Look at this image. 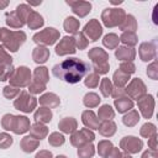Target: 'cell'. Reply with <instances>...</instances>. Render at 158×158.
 <instances>
[{
  "instance_id": "obj_1",
  "label": "cell",
  "mask_w": 158,
  "mask_h": 158,
  "mask_svg": "<svg viewBox=\"0 0 158 158\" xmlns=\"http://www.w3.org/2000/svg\"><path fill=\"white\" fill-rule=\"evenodd\" d=\"M91 70V65L79 58H68L56 64L52 68V73L56 78L69 83L77 84L86 77Z\"/></svg>"
},
{
  "instance_id": "obj_2",
  "label": "cell",
  "mask_w": 158,
  "mask_h": 158,
  "mask_svg": "<svg viewBox=\"0 0 158 158\" xmlns=\"http://www.w3.org/2000/svg\"><path fill=\"white\" fill-rule=\"evenodd\" d=\"M26 33L23 31H11L6 27H0V43L7 51L15 53L25 43Z\"/></svg>"
},
{
  "instance_id": "obj_3",
  "label": "cell",
  "mask_w": 158,
  "mask_h": 158,
  "mask_svg": "<svg viewBox=\"0 0 158 158\" xmlns=\"http://www.w3.org/2000/svg\"><path fill=\"white\" fill-rule=\"evenodd\" d=\"M1 127L6 131H12L15 135H22L30 131L31 123L26 116L5 114L1 118Z\"/></svg>"
},
{
  "instance_id": "obj_4",
  "label": "cell",
  "mask_w": 158,
  "mask_h": 158,
  "mask_svg": "<svg viewBox=\"0 0 158 158\" xmlns=\"http://www.w3.org/2000/svg\"><path fill=\"white\" fill-rule=\"evenodd\" d=\"M89 59L91 60V68L93 72L96 73L98 75L101 74H106L110 70V65H109V53L100 48V47H94L89 51L88 53Z\"/></svg>"
},
{
  "instance_id": "obj_5",
  "label": "cell",
  "mask_w": 158,
  "mask_h": 158,
  "mask_svg": "<svg viewBox=\"0 0 158 158\" xmlns=\"http://www.w3.org/2000/svg\"><path fill=\"white\" fill-rule=\"evenodd\" d=\"M126 17V12L120 7H107L101 12V21L107 28L120 26Z\"/></svg>"
},
{
  "instance_id": "obj_6",
  "label": "cell",
  "mask_w": 158,
  "mask_h": 158,
  "mask_svg": "<svg viewBox=\"0 0 158 158\" xmlns=\"http://www.w3.org/2000/svg\"><path fill=\"white\" fill-rule=\"evenodd\" d=\"M9 81H10L11 86H15V88H19V89L20 88H26L32 81V73H31L28 67L21 65L19 68H15L12 75L9 79Z\"/></svg>"
},
{
  "instance_id": "obj_7",
  "label": "cell",
  "mask_w": 158,
  "mask_h": 158,
  "mask_svg": "<svg viewBox=\"0 0 158 158\" xmlns=\"http://www.w3.org/2000/svg\"><path fill=\"white\" fill-rule=\"evenodd\" d=\"M37 106V98L30 94L28 91H21L17 98L14 100V107L21 112L30 114Z\"/></svg>"
},
{
  "instance_id": "obj_8",
  "label": "cell",
  "mask_w": 158,
  "mask_h": 158,
  "mask_svg": "<svg viewBox=\"0 0 158 158\" xmlns=\"http://www.w3.org/2000/svg\"><path fill=\"white\" fill-rule=\"evenodd\" d=\"M59 31L56 30L54 27H47L37 33L33 35L32 41L42 47H47V46H52L58 40H59Z\"/></svg>"
},
{
  "instance_id": "obj_9",
  "label": "cell",
  "mask_w": 158,
  "mask_h": 158,
  "mask_svg": "<svg viewBox=\"0 0 158 158\" xmlns=\"http://www.w3.org/2000/svg\"><path fill=\"white\" fill-rule=\"evenodd\" d=\"M126 95L132 100H138L139 98H142L143 95L147 94V86L143 83V80L141 78H133L125 88Z\"/></svg>"
},
{
  "instance_id": "obj_10",
  "label": "cell",
  "mask_w": 158,
  "mask_h": 158,
  "mask_svg": "<svg viewBox=\"0 0 158 158\" xmlns=\"http://www.w3.org/2000/svg\"><path fill=\"white\" fill-rule=\"evenodd\" d=\"M95 139V133L89 130V128H81V130H77L75 132L72 133L70 136V143L74 147H81L86 143H91Z\"/></svg>"
},
{
  "instance_id": "obj_11",
  "label": "cell",
  "mask_w": 158,
  "mask_h": 158,
  "mask_svg": "<svg viewBox=\"0 0 158 158\" xmlns=\"http://www.w3.org/2000/svg\"><path fill=\"white\" fill-rule=\"evenodd\" d=\"M120 148L128 154H136L143 148V141L135 136H125L120 141Z\"/></svg>"
},
{
  "instance_id": "obj_12",
  "label": "cell",
  "mask_w": 158,
  "mask_h": 158,
  "mask_svg": "<svg viewBox=\"0 0 158 158\" xmlns=\"http://www.w3.org/2000/svg\"><path fill=\"white\" fill-rule=\"evenodd\" d=\"M83 33H84V36L88 38V41L95 42V41H98V40L101 37V35H102V26H101V23L99 22V20L91 19V20H89V22L85 23L84 30H83Z\"/></svg>"
},
{
  "instance_id": "obj_13",
  "label": "cell",
  "mask_w": 158,
  "mask_h": 158,
  "mask_svg": "<svg viewBox=\"0 0 158 158\" xmlns=\"http://www.w3.org/2000/svg\"><path fill=\"white\" fill-rule=\"evenodd\" d=\"M137 106L143 118H151L154 111V98L151 94H146L137 100Z\"/></svg>"
},
{
  "instance_id": "obj_14",
  "label": "cell",
  "mask_w": 158,
  "mask_h": 158,
  "mask_svg": "<svg viewBox=\"0 0 158 158\" xmlns=\"http://www.w3.org/2000/svg\"><path fill=\"white\" fill-rule=\"evenodd\" d=\"M138 54L141 60L143 62H151L154 60L157 57V46L156 41L152 42H142L138 48Z\"/></svg>"
},
{
  "instance_id": "obj_15",
  "label": "cell",
  "mask_w": 158,
  "mask_h": 158,
  "mask_svg": "<svg viewBox=\"0 0 158 158\" xmlns=\"http://www.w3.org/2000/svg\"><path fill=\"white\" fill-rule=\"evenodd\" d=\"M56 54L57 56H68V54H74L77 51L75 47V42L74 38L70 36H65L63 37L59 43L56 46Z\"/></svg>"
},
{
  "instance_id": "obj_16",
  "label": "cell",
  "mask_w": 158,
  "mask_h": 158,
  "mask_svg": "<svg viewBox=\"0 0 158 158\" xmlns=\"http://www.w3.org/2000/svg\"><path fill=\"white\" fill-rule=\"evenodd\" d=\"M65 2L72 7V11L77 16H79V17H85L91 11V4L89 1H83V0L72 1V0H67Z\"/></svg>"
},
{
  "instance_id": "obj_17",
  "label": "cell",
  "mask_w": 158,
  "mask_h": 158,
  "mask_svg": "<svg viewBox=\"0 0 158 158\" xmlns=\"http://www.w3.org/2000/svg\"><path fill=\"white\" fill-rule=\"evenodd\" d=\"M115 57L121 62H133L136 58V49L126 46H118L115 49Z\"/></svg>"
},
{
  "instance_id": "obj_18",
  "label": "cell",
  "mask_w": 158,
  "mask_h": 158,
  "mask_svg": "<svg viewBox=\"0 0 158 158\" xmlns=\"http://www.w3.org/2000/svg\"><path fill=\"white\" fill-rule=\"evenodd\" d=\"M37 101H40V105H42L43 107H48V109H54L60 104L59 96L54 93H44L40 96Z\"/></svg>"
},
{
  "instance_id": "obj_19",
  "label": "cell",
  "mask_w": 158,
  "mask_h": 158,
  "mask_svg": "<svg viewBox=\"0 0 158 158\" xmlns=\"http://www.w3.org/2000/svg\"><path fill=\"white\" fill-rule=\"evenodd\" d=\"M81 121L85 126V128L89 130H98L99 125H100V120L98 118V116L91 111V110H85L81 114Z\"/></svg>"
},
{
  "instance_id": "obj_20",
  "label": "cell",
  "mask_w": 158,
  "mask_h": 158,
  "mask_svg": "<svg viewBox=\"0 0 158 158\" xmlns=\"http://www.w3.org/2000/svg\"><path fill=\"white\" fill-rule=\"evenodd\" d=\"M58 128L62 133L72 135L78 130V122L74 117H64L58 122Z\"/></svg>"
},
{
  "instance_id": "obj_21",
  "label": "cell",
  "mask_w": 158,
  "mask_h": 158,
  "mask_svg": "<svg viewBox=\"0 0 158 158\" xmlns=\"http://www.w3.org/2000/svg\"><path fill=\"white\" fill-rule=\"evenodd\" d=\"M49 58V49L47 47H42V46H37L33 48L32 51V59L35 63L37 64H43L48 60Z\"/></svg>"
},
{
  "instance_id": "obj_22",
  "label": "cell",
  "mask_w": 158,
  "mask_h": 158,
  "mask_svg": "<svg viewBox=\"0 0 158 158\" xmlns=\"http://www.w3.org/2000/svg\"><path fill=\"white\" fill-rule=\"evenodd\" d=\"M47 135H48V127H47L46 125L38 123V122L31 125V127H30V136H31V137H33V138L41 141V139L46 138Z\"/></svg>"
},
{
  "instance_id": "obj_23",
  "label": "cell",
  "mask_w": 158,
  "mask_h": 158,
  "mask_svg": "<svg viewBox=\"0 0 158 158\" xmlns=\"http://www.w3.org/2000/svg\"><path fill=\"white\" fill-rule=\"evenodd\" d=\"M52 117H53V114H52L51 109L43 107V106L40 107V109H37V110L35 111V115H33L35 121L38 122V123H43V125L51 122Z\"/></svg>"
},
{
  "instance_id": "obj_24",
  "label": "cell",
  "mask_w": 158,
  "mask_h": 158,
  "mask_svg": "<svg viewBox=\"0 0 158 158\" xmlns=\"http://www.w3.org/2000/svg\"><path fill=\"white\" fill-rule=\"evenodd\" d=\"M98 130H99V133H100L101 136H104V137H112V136L116 133L117 126H116V123H115L112 120L101 121Z\"/></svg>"
},
{
  "instance_id": "obj_25",
  "label": "cell",
  "mask_w": 158,
  "mask_h": 158,
  "mask_svg": "<svg viewBox=\"0 0 158 158\" xmlns=\"http://www.w3.org/2000/svg\"><path fill=\"white\" fill-rule=\"evenodd\" d=\"M40 146V141L31 137V136H25L21 142H20V147L25 153H32L35 152Z\"/></svg>"
},
{
  "instance_id": "obj_26",
  "label": "cell",
  "mask_w": 158,
  "mask_h": 158,
  "mask_svg": "<svg viewBox=\"0 0 158 158\" xmlns=\"http://www.w3.org/2000/svg\"><path fill=\"white\" fill-rule=\"evenodd\" d=\"M48 80H49V74H48V69L46 67L35 68L33 74H32V81L46 85L48 83Z\"/></svg>"
},
{
  "instance_id": "obj_27",
  "label": "cell",
  "mask_w": 158,
  "mask_h": 158,
  "mask_svg": "<svg viewBox=\"0 0 158 158\" xmlns=\"http://www.w3.org/2000/svg\"><path fill=\"white\" fill-rule=\"evenodd\" d=\"M114 105L116 107V110L120 114H126L127 111L133 109V101L128 98V96H123L120 99H115L114 100Z\"/></svg>"
},
{
  "instance_id": "obj_28",
  "label": "cell",
  "mask_w": 158,
  "mask_h": 158,
  "mask_svg": "<svg viewBox=\"0 0 158 158\" xmlns=\"http://www.w3.org/2000/svg\"><path fill=\"white\" fill-rule=\"evenodd\" d=\"M26 25L28 26L30 30H37L44 25V20H43L42 15H40L37 11H32L27 17Z\"/></svg>"
},
{
  "instance_id": "obj_29",
  "label": "cell",
  "mask_w": 158,
  "mask_h": 158,
  "mask_svg": "<svg viewBox=\"0 0 158 158\" xmlns=\"http://www.w3.org/2000/svg\"><path fill=\"white\" fill-rule=\"evenodd\" d=\"M5 22L9 27L11 28H21L23 27V25H26L16 14V11H10L5 14Z\"/></svg>"
},
{
  "instance_id": "obj_30",
  "label": "cell",
  "mask_w": 158,
  "mask_h": 158,
  "mask_svg": "<svg viewBox=\"0 0 158 158\" xmlns=\"http://www.w3.org/2000/svg\"><path fill=\"white\" fill-rule=\"evenodd\" d=\"M122 32H136L137 30V21L133 15H126L123 22L118 26Z\"/></svg>"
},
{
  "instance_id": "obj_31",
  "label": "cell",
  "mask_w": 158,
  "mask_h": 158,
  "mask_svg": "<svg viewBox=\"0 0 158 158\" xmlns=\"http://www.w3.org/2000/svg\"><path fill=\"white\" fill-rule=\"evenodd\" d=\"M130 75L121 72L120 69H117L114 75H112V83L115 84L116 88H125L127 84H128V80H130Z\"/></svg>"
},
{
  "instance_id": "obj_32",
  "label": "cell",
  "mask_w": 158,
  "mask_h": 158,
  "mask_svg": "<svg viewBox=\"0 0 158 158\" xmlns=\"http://www.w3.org/2000/svg\"><path fill=\"white\" fill-rule=\"evenodd\" d=\"M115 117V111L114 109L109 105V104H105V105H101L98 110V118L100 121H109V120H112Z\"/></svg>"
},
{
  "instance_id": "obj_33",
  "label": "cell",
  "mask_w": 158,
  "mask_h": 158,
  "mask_svg": "<svg viewBox=\"0 0 158 158\" xmlns=\"http://www.w3.org/2000/svg\"><path fill=\"white\" fill-rule=\"evenodd\" d=\"M138 121H139V114H138V111L135 110V109L127 111V112L125 114V116L122 117V122H123V125L127 126V127H133V126H136V125L138 123Z\"/></svg>"
},
{
  "instance_id": "obj_34",
  "label": "cell",
  "mask_w": 158,
  "mask_h": 158,
  "mask_svg": "<svg viewBox=\"0 0 158 158\" xmlns=\"http://www.w3.org/2000/svg\"><path fill=\"white\" fill-rule=\"evenodd\" d=\"M79 26H80L79 20H77V19L73 17V16L67 17V19L64 20V22H63V27H64L65 32L72 33V35L79 32Z\"/></svg>"
},
{
  "instance_id": "obj_35",
  "label": "cell",
  "mask_w": 158,
  "mask_h": 158,
  "mask_svg": "<svg viewBox=\"0 0 158 158\" xmlns=\"http://www.w3.org/2000/svg\"><path fill=\"white\" fill-rule=\"evenodd\" d=\"M120 41H121L126 47L133 48V47L138 43V37H137L136 32H122L121 36H120Z\"/></svg>"
},
{
  "instance_id": "obj_36",
  "label": "cell",
  "mask_w": 158,
  "mask_h": 158,
  "mask_svg": "<svg viewBox=\"0 0 158 158\" xmlns=\"http://www.w3.org/2000/svg\"><path fill=\"white\" fill-rule=\"evenodd\" d=\"M100 101H101L100 96H99L96 93H93V91L86 93V94L84 95V99H83V104H84L86 107H89V109H93V107L99 106Z\"/></svg>"
},
{
  "instance_id": "obj_37",
  "label": "cell",
  "mask_w": 158,
  "mask_h": 158,
  "mask_svg": "<svg viewBox=\"0 0 158 158\" xmlns=\"http://www.w3.org/2000/svg\"><path fill=\"white\" fill-rule=\"evenodd\" d=\"M118 43H120V38L116 33H107L102 38V44L107 49H116L118 47Z\"/></svg>"
},
{
  "instance_id": "obj_38",
  "label": "cell",
  "mask_w": 158,
  "mask_h": 158,
  "mask_svg": "<svg viewBox=\"0 0 158 158\" xmlns=\"http://www.w3.org/2000/svg\"><path fill=\"white\" fill-rule=\"evenodd\" d=\"M112 89H114V85H112V81L109 78H102L100 80V93L104 98L111 96Z\"/></svg>"
},
{
  "instance_id": "obj_39",
  "label": "cell",
  "mask_w": 158,
  "mask_h": 158,
  "mask_svg": "<svg viewBox=\"0 0 158 158\" xmlns=\"http://www.w3.org/2000/svg\"><path fill=\"white\" fill-rule=\"evenodd\" d=\"M139 135L143 138H147L148 139V138H151V137H153V136L157 135V128H156V126L153 123L146 122L144 125H142V127L139 130Z\"/></svg>"
},
{
  "instance_id": "obj_40",
  "label": "cell",
  "mask_w": 158,
  "mask_h": 158,
  "mask_svg": "<svg viewBox=\"0 0 158 158\" xmlns=\"http://www.w3.org/2000/svg\"><path fill=\"white\" fill-rule=\"evenodd\" d=\"M95 154V147L93 143H86L78 148V157L79 158H91Z\"/></svg>"
},
{
  "instance_id": "obj_41",
  "label": "cell",
  "mask_w": 158,
  "mask_h": 158,
  "mask_svg": "<svg viewBox=\"0 0 158 158\" xmlns=\"http://www.w3.org/2000/svg\"><path fill=\"white\" fill-rule=\"evenodd\" d=\"M112 147H114V144L111 143V141H107V139L100 141L98 143V153H99V156L101 158H105L109 154V152L112 149Z\"/></svg>"
},
{
  "instance_id": "obj_42",
  "label": "cell",
  "mask_w": 158,
  "mask_h": 158,
  "mask_svg": "<svg viewBox=\"0 0 158 158\" xmlns=\"http://www.w3.org/2000/svg\"><path fill=\"white\" fill-rule=\"evenodd\" d=\"M64 142H65V137L63 136V133L59 132H52L48 137V143L52 147H60L64 144Z\"/></svg>"
},
{
  "instance_id": "obj_43",
  "label": "cell",
  "mask_w": 158,
  "mask_h": 158,
  "mask_svg": "<svg viewBox=\"0 0 158 158\" xmlns=\"http://www.w3.org/2000/svg\"><path fill=\"white\" fill-rule=\"evenodd\" d=\"M16 14L19 15V17L26 23V21H27V17H28V15L33 11L32 9H31V6H28L27 4H20L17 7H16Z\"/></svg>"
},
{
  "instance_id": "obj_44",
  "label": "cell",
  "mask_w": 158,
  "mask_h": 158,
  "mask_svg": "<svg viewBox=\"0 0 158 158\" xmlns=\"http://www.w3.org/2000/svg\"><path fill=\"white\" fill-rule=\"evenodd\" d=\"M99 81H100V78L96 73L94 72H90L89 74H86L85 79H84V84L86 88H90V89H94L99 85Z\"/></svg>"
},
{
  "instance_id": "obj_45",
  "label": "cell",
  "mask_w": 158,
  "mask_h": 158,
  "mask_svg": "<svg viewBox=\"0 0 158 158\" xmlns=\"http://www.w3.org/2000/svg\"><path fill=\"white\" fill-rule=\"evenodd\" d=\"M73 38H74V42H75V47H77L78 49H85V48L88 47V44H89V41H88V38L84 36L83 32H77V33H74Z\"/></svg>"
},
{
  "instance_id": "obj_46",
  "label": "cell",
  "mask_w": 158,
  "mask_h": 158,
  "mask_svg": "<svg viewBox=\"0 0 158 158\" xmlns=\"http://www.w3.org/2000/svg\"><path fill=\"white\" fill-rule=\"evenodd\" d=\"M15 68L12 64H6V65H0V81H6L10 79L12 75Z\"/></svg>"
},
{
  "instance_id": "obj_47",
  "label": "cell",
  "mask_w": 158,
  "mask_h": 158,
  "mask_svg": "<svg viewBox=\"0 0 158 158\" xmlns=\"http://www.w3.org/2000/svg\"><path fill=\"white\" fill-rule=\"evenodd\" d=\"M12 143H14V138L9 133H6V132H1L0 133V148L1 149L10 148Z\"/></svg>"
},
{
  "instance_id": "obj_48",
  "label": "cell",
  "mask_w": 158,
  "mask_h": 158,
  "mask_svg": "<svg viewBox=\"0 0 158 158\" xmlns=\"http://www.w3.org/2000/svg\"><path fill=\"white\" fill-rule=\"evenodd\" d=\"M20 89L19 88H15V86H11V85H6L4 89H2V94L6 99H15L17 98V95L20 94Z\"/></svg>"
},
{
  "instance_id": "obj_49",
  "label": "cell",
  "mask_w": 158,
  "mask_h": 158,
  "mask_svg": "<svg viewBox=\"0 0 158 158\" xmlns=\"http://www.w3.org/2000/svg\"><path fill=\"white\" fill-rule=\"evenodd\" d=\"M147 75L152 80H157L158 79V62H157V59H154L147 67Z\"/></svg>"
},
{
  "instance_id": "obj_50",
  "label": "cell",
  "mask_w": 158,
  "mask_h": 158,
  "mask_svg": "<svg viewBox=\"0 0 158 158\" xmlns=\"http://www.w3.org/2000/svg\"><path fill=\"white\" fill-rule=\"evenodd\" d=\"M118 69H120L121 72H123V73L131 75V74H133V73L136 72V65H135L133 62H121Z\"/></svg>"
},
{
  "instance_id": "obj_51",
  "label": "cell",
  "mask_w": 158,
  "mask_h": 158,
  "mask_svg": "<svg viewBox=\"0 0 158 158\" xmlns=\"http://www.w3.org/2000/svg\"><path fill=\"white\" fill-rule=\"evenodd\" d=\"M6 64H12V57L0 44V65H6Z\"/></svg>"
},
{
  "instance_id": "obj_52",
  "label": "cell",
  "mask_w": 158,
  "mask_h": 158,
  "mask_svg": "<svg viewBox=\"0 0 158 158\" xmlns=\"http://www.w3.org/2000/svg\"><path fill=\"white\" fill-rule=\"evenodd\" d=\"M46 90V85L43 84H38V83H35V81H31V84L28 85V93L35 95V94H41Z\"/></svg>"
},
{
  "instance_id": "obj_53",
  "label": "cell",
  "mask_w": 158,
  "mask_h": 158,
  "mask_svg": "<svg viewBox=\"0 0 158 158\" xmlns=\"http://www.w3.org/2000/svg\"><path fill=\"white\" fill-rule=\"evenodd\" d=\"M111 96L115 99H120V98H123V96H127L126 95V91H125V88H114L112 89V93H111Z\"/></svg>"
},
{
  "instance_id": "obj_54",
  "label": "cell",
  "mask_w": 158,
  "mask_h": 158,
  "mask_svg": "<svg viewBox=\"0 0 158 158\" xmlns=\"http://www.w3.org/2000/svg\"><path fill=\"white\" fill-rule=\"evenodd\" d=\"M35 158H53V154L51 151H47V149H41L40 152L36 153Z\"/></svg>"
},
{
  "instance_id": "obj_55",
  "label": "cell",
  "mask_w": 158,
  "mask_h": 158,
  "mask_svg": "<svg viewBox=\"0 0 158 158\" xmlns=\"http://www.w3.org/2000/svg\"><path fill=\"white\" fill-rule=\"evenodd\" d=\"M120 156H121V151L116 147H112V149L109 152V154L105 158H120Z\"/></svg>"
},
{
  "instance_id": "obj_56",
  "label": "cell",
  "mask_w": 158,
  "mask_h": 158,
  "mask_svg": "<svg viewBox=\"0 0 158 158\" xmlns=\"http://www.w3.org/2000/svg\"><path fill=\"white\" fill-rule=\"evenodd\" d=\"M141 158H158V153L157 151H151V149H147L142 153V157Z\"/></svg>"
},
{
  "instance_id": "obj_57",
  "label": "cell",
  "mask_w": 158,
  "mask_h": 158,
  "mask_svg": "<svg viewBox=\"0 0 158 158\" xmlns=\"http://www.w3.org/2000/svg\"><path fill=\"white\" fill-rule=\"evenodd\" d=\"M148 148L151 151H157V135L148 138Z\"/></svg>"
},
{
  "instance_id": "obj_58",
  "label": "cell",
  "mask_w": 158,
  "mask_h": 158,
  "mask_svg": "<svg viewBox=\"0 0 158 158\" xmlns=\"http://www.w3.org/2000/svg\"><path fill=\"white\" fill-rule=\"evenodd\" d=\"M9 4H10V2H9L7 0H0V10H4Z\"/></svg>"
},
{
  "instance_id": "obj_59",
  "label": "cell",
  "mask_w": 158,
  "mask_h": 158,
  "mask_svg": "<svg viewBox=\"0 0 158 158\" xmlns=\"http://www.w3.org/2000/svg\"><path fill=\"white\" fill-rule=\"evenodd\" d=\"M41 2H42L41 0H40V1H30V0H28V6H31V5H32V6H37V5H41Z\"/></svg>"
},
{
  "instance_id": "obj_60",
  "label": "cell",
  "mask_w": 158,
  "mask_h": 158,
  "mask_svg": "<svg viewBox=\"0 0 158 158\" xmlns=\"http://www.w3.org/2000/svg\"><path fill=\"white\" fill-rule=\"evenodd\" d=\"M120 158H132L131 157V154H128V153H121V156H120Z\"/></svg>"
},
{
  "instance_id": "obj_61",
  "label": "cell",
  "mask_w": 158,
  "mask_h": 158,
  "mask_svg": "<svg viewBox=\"0 0 158 158\" xmlns=\"http://www.w3.org/2000/svg\"><path fill=\"white\" fill-rule=\"evenodd\" d=\"M110 2H111L112 5H118V4H122V1H121V0H118V1H114V0H111Z\"/></svg>"
},
{
  "instance_id": "obj_62",
  "label": "cell",
  "mask_w": 158,
  "mask_h": 158,
  "mask_svg": "<svg viewBox=\"0 0 158 158\" xmlns=\"http://www.w3.org/2000/svg\"><path fill=\"white\" fill-rule=\"evenodd\" d=\"M56 158H67V157H65V156H63V154H58Z\"/></svg>"
}]
</instances>
